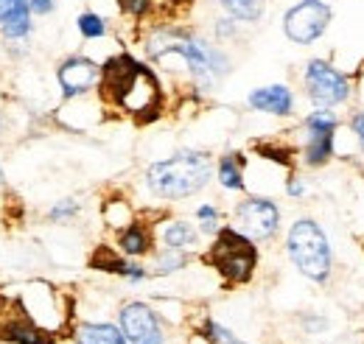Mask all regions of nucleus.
<instances>
[{"label":"nucleus","mask_w":364,"mask_h":344,"mask_svg":"<svg viewBox=\"0 0 364 344\" xmlns=\"http://www.w3.org/2000/svg\"><path fill=\"white\" fill-rule=\"evenodd\" d=\"M79 202L76 199H62V202H56L50 210H48V218L50 221H70V218H76L79 215Z\"/></svg>","instance_id":"nucleus-27"},{"label":"nucleus","mask_w":364,"mask_h":344,"mask_svg":"<svg viewBox=\"0 0 364 344\" xmlns=\"http://www.w3.org/2000/svg\"><path fill=\"white\" fill-rule=\"evenodd\" d=\"M76 344H129L121 325L109 322H85L76 328Z\"/></svg>","instance_id":"nucleus-16"},{"label":"nucleus","mask_w":364,"mask_h":344,"mask_svg":"<svg viewBox=\"0 0 364 344\" xmlns=\"http://www.w3.org/2000/svg\"><path fill=\"white\" fill-rule=\"evenodd\" d=\"M303 129L336 131V129H339V118H336V112H331V109H314L311 115H306V121H303Z\"/></svg>","instance_id":"nucleus-26"},{"label":"nucleus","mask_w":364,"mask_h":344,"mask_svg":"<svg viewBox=\"0 0 364 344\" xmlns=\"http://www.w3.org/2000/svg\"><path fill=\"white\" fill-rule=\"evenodd\" d=\"M286 255L311 283H328L333 272V249L314 218H297L286 232Z\"/></svg>","instance_id":"nucleus-4"},{"label":"nucleus","mask_w":364,"mask_h":344,"mask_svg":"<svg viewBox=\"0 0 364 344\" xmlns=\"http://www.w3.org/2000/svg\"><path fill=\"white\" fill-rule=\"evenodd\" d=\"M230 227H235L241 235H247L255 244L272 241L280 230V208L269 196H247L244 202L235 205Z\"/></svg>","instance_id":"nucleus-7"},{"label":"nucleus","mask_w":364,"mask_h":344,"mask_svg":"<svg viewBox=\"0 0 364 344\" xmlns=\"http://www.w3.org/2000/svg\"><path fill=\"white\" fill-rule=\"evenodd\" d=\"M267 3L269 0H222V9L228 11V17H232V20L255 26L264 17Z\"/></svg>","instance_id":"nucleus-19"},{"label":"nucleus","mask_w":364,"mask_h":344,"mask_svg":"<svg viewBox=\"0 0 364 344\" xmlns=\"http://www.w3.org/2000/svg\"><path fill=\"white\" fill-rule=\"evenodd\" d=\"M76 28H79V34H82L85 40H101V37H107V31H109L107 20H104L98 11H82V14L76 17Z\"/></svg>","instance_id":"nucleus-22"},{"label":"nucleus","mask_w":364,"mask_h":344,"mask_svg":"<svg viewBox=\"0 0 364 344\" xmlns=\"http://www.w3.org/2000/svg\"><path fill=\"white\" fill-rule=\"evenodd\" d=\"M98 95L107 107L135 118L137 124H151L166 109V95L157 73L137 62L132 53H115L101 65Z\"/></svg>","instance_id":"nucleus-1"},{"label":"nucleus","mask_w":364,"mask_h":344,"mask_svg":"<svg viewBox=\"0 0 364 344\" xmlns=\"http://www.w3.org/2000/svg\"><path fill=\"white\" fill-rule=\"evenodd\" d=\"M28 6H31V14L48 17V14L56 9V0H28Z\"/></svg>","instance_id":"nucleus-30"},{"label":"nucleus","mask_w":364,"mask_h":344,"mask_svg":"<svg viewBox=\"0 0 364 344\" xmlns=\"http://www.w3.org/2000/svg\"><path fill=\"white\" fill-rule=\"evenodd\" d=\"M235 34H238V20H232V17L216 20V37L219 40H232Z\"/></svg>","instance_id":"nucleus-28"},{"label":"nucleus","mask_w":364,"mask_h":344,"mask_svg":"<svg viewBox=\"0 0 364 344\" xmlns=\"http://www.w3.org/2000/svg\"><path fill=\"white\" fill-rule=\"evenodd\" d=\"M115 6L132 23H146L157 11V0H115Z\"/></svg>","instance_id":"nucleus-21"},{"label":"nucleus","mask_w":364,"mask_h":344,"mask_svg":"<svg viewBox=\"0 0 364 344\" xmlns=\"http://www.w3.org/2000/svg\"><path fill=\"white\" fill-rule=\"evenodd\" d=\"M132 218H135V215H132V208H129L127 202H107V205H104V221H107V227H112L115 232H118L121 227H127Z\"/></svg>","instance_id":"nucleus-24"},{"label":"nucleus","mask_w":364,"mask_h":344,"mask_svg":"<svg viewBox=\"0 0 364 344\" xmlns=\"http://www.w3.org/2000/svg\"><path fill=\"white\" fill-rule=\"evenodd\" d=\"M31 6L28 0H0V34L9 43H23L31 37Z\"/></svg>","instance_id":"nucleus-12"},{"label":"nucleus","mask_w":364,"mask_h":344,"mask_svg":"<svg viewBox=\"0 0 364 344\" xmlns=\"http://www.w3.org/2000/svg\"><path fill=\"white\" fill-rule=\"evenodd\" d=\"M87 263H90V269H95V272L121 274V277H127V269H129V258H124V255H121L115 247H107V244L95 247Z\"/></svg>","instance_id":"nucleus-18"},{"label":"nucleus","mask_w":364,"mask_h":344,"mask_svg":"<svg viewBox=\"0 0 364 344\" xmlns=\"http://www.w3.org/2000/svg\"><path fill=\"white\" fill-rule=\"evenodd\" d=\"M286 193H289L291 199H300V196L306 193V185H303V179H300L297 173H289V179H286Z\"/></svg>","instance_id":"nucleus-29"},{"label":"nucleus","mask_w":364,"mask_h":344,"mask_svg":"<svg viewBox=\"0 0 364 344\" xmlns=\"http://www.w3.org/2000/svg\"><path fill=\"white\" fill-rule=\"evenodd\" d=\"M303 87H306V95L311 98V104L317 109H333L339 104H345L353 92L350 79L336 70L331 62L325 59H311L303 70Z\"/></svg>","instance_id":"nucleus-5"},{"label":"nucleus","mask_w":364,"mask_h":344,"mask_svg":"<svg viewBox=\"0 0 364 344\" xmlns=\"http://www.w3.org/2000/svg\"><path fill=\"white\" fill-rule=\"evenodd\" d=\"M199 230L193 224H188L185 218H171L163 224L160 230V241L163 247H171V249H182V252H191L199 247Z\"/></svg>","instance_id":"nucleus-15"},{"label":"nucleus","mask_w":364,"mask_h":344,"mask_svg":"<svg viewBox=\"0 0 364 344\" xmlns=\"http://www.w3.org/2000/svg\"><path fill=\"white\" fill-rule=\"evenodd\" d=\"M244 154L238 151H230V154H222L219 163H216V176H219V185L225 190H244L247 182H244Z\"/></svg>","instance_id":"nucleus-17"},{"label":"nucleus","mask_w":364,"mask_h":344,"mask_svg":"<svg viewBox=\"0 0 364 344\" xmlns=\"http://www.w3.org/2000/svg\"><path fill=\"white\" fill-rule=\"evenodd\" d=\"M188 260H191V252L160 247V249H154V260L149 266V274H174V272L188 266Z\"/></svg>","instance_id":"nucleus-20"},{"label":"nucleus","mask_w":364,"mask_h":344,"mask_svg":"<svg viewBox=\"0 0 364 344\" xmlns=\"http://www.w3.org/2000/svg\"><path fill=\"white\" fill-rule=\"evenodd\" d=\"M255 151H258L264 160L280 163V166H286V168L294 166V160H291V149H286V146H277V143H255Z\"/></svg>","instance_id":"nucleus-25"},{"label":"nucleus","mask_w":364,"mask_h":344,"mask_svg":"<svg viewBox=\"0 0 364 344\" xmlns=\"http://www.w3.org/2000/svg\"><path fill=\"white\" fill-rule=\"evenodd\" d=\"M118 322L129 344H168L157 311L146 302H127L118 313Z\"/></svg>","instance_id":"nucleus-8"},{"label":"nucleus","mask_w":364,"mask_h":344,"mask_svg":"<svg viewBox=\"0 0 364 344\" xmlns=\"http://www.w3.org/2000/svg\"><path fill=\"white\" fill-rule=\"evenodd\" d=\"M247 104L255 112H267V115H277V118H289L294 112V92L289 85H269L258 87L247 95Z\"/></svg>","instance_id":"nucleus-13"},{"label":"nucleus","mask_w":364,"mask_h":344,"mask_svg":"<svg viewBox=\"0 0 364 344\" xmlns=\"http://www.w3.org/2000/svg\"><path fill=\"white\" fill-rule=\"evenodd\" d=\"M196 333L210 344H247V342H241L232 330H228L225 325H219L216 319H205V322L196 328Z\"/></svg>","instance_id":"nucleus-23"},{"label":"nucleus","mask_w":364,"mask_h":344,"mask_svg":"<svg viewBox=\"0 0 364 344\" xmlns=\"http://www.w3.org/2000/svg\"><path fill=\"white\" fill-rule=\"evenodd\" d=\"M213 157L208 151L185 149L171 154L168 160L151 163L146 168V188L151 196L166 202H180L188 196H196L213 176Z\"/></svg>","instance_id":"nucleus-2"},{"label":"nucleus","mask_w":364,"mask_h":344,"mask_svg":"<svg viewBox=\"0 0 364 344\" xmlns=\"http://www.w3.org/2000/svg\"><path fill=\"white\" fill-rule=\"evenodd\" d=\"M196 218H199V221H219L222 213H219L216 205H202V208H196Z\"/></svg>","instance_id":"nucleus-32"},{"label":"nucleus","mask_w":364,"mask_h":344,"mask_svg":"<svg viewBox=\"0 0 364 344\" xmlns=\"http://www.w3.org/2000/svg\"><path fill=\"white\" fill-rule=\"evenodd\" d=\"M333 9L325 0H300L283 14V34L294 45H314L328 31Z\"/></svg>","instance_id":"nucleus-6"},{"label":"nucleus","mask_w":364,"mask_h":344,"mask_svg":"<svg viewBox=\"0 0 364 344\" xmlns=\"http://www.w3.org/2000/svg\"><path fill=\"white\" fill-rule=\"evenodd\" d=\"M258 260L261 255L255 241L241 235L235 227H222L213 235L208 252L202 255V263L210 266L228 286H247L255 277Z\"/></svg>","instance_id":"nucleus-3"},{"label":"nucleus","mask_w":364,"mask_h":344,"mask_svg":"<svg viewBox=\"0 0 364 344\" xmlns=\"http://www.w3.org/2000/svg\"><path fill=\"white\" fill-rule=\"evenodd\" d=\"M0 339L11 344H53L56 336L50 330H43L31 313L23 308V302H14V313H9L3 322H0Z\"/></svg>","instance_id":"nucleus-10"},{"label":"nucleus","mask_w":364,"mask_h":344,"mask_svg":"<svg viewBox=\"0 0 364 344\" xmlns=\"http://www.w3.org/2000/svg\"><path fill=\"white\" fill-rule=\"evenodd\" d=\"M3 179H6V176H3V168H0V188H3V185H6V182H3Z\"/></svg>","instance_id":"nucleus-33"},{"label":"nucleus","mask_w":364,"mask_h":344,"mask_svg":"<svg viewBox=\"0 0 364 344\" xmlns=\"http://www.w3.org/2000/svg\"><path fill=\"white\" fill-rule=\"evenodd\" d=\"M333 140L336 131L325 129H306V143H303V166L306 168H322L333 157Z\"/></svg>","instance_id":"nucleus-14"},{"label":"nucleus","mask_w":364,"mask_h":344,"mask_svg":"<svg viewBox=\"0 0 364 344\" xmlns=\"http://www.w3.org/2000/svg\"><path fill=\"white\" fill-rule=\"evenodd\" d=\"M350 131L356 134V143H359V149L364 151V112H356L350 118Z\"/></svg>","instance_id":"nucleus-31"},{"label":"nucleus","mask_w":364,"mask_h":344,"mask_svg":"<svg viewBox=\"0 0 364 344\" xmlns=\"http://www.w3.org/2000/svg\"><path fill=\"white\" fill-rule=\"evenodd\" d=\"M115 249L129 260L151 255L154 252V224H149L143 218H132L127 227H121L115 232Z\"/></svg>","instance_id":"nucleus-11"},{"label":"nucleus","mask_w":364,"mask_h":344,"mask_svg":"<svg viewBox=\"0 0 364 344\" xmlns=\"http://www.w3.org/2000/svg\"><path fill=\"white\" fill-rule=\"evenodd\" d=\"M98 79H101V65H95L90 56H82V53L68 56L56 68V82L62 87V95L65 98H82V95H87L90 90L98 87Z\"/></svg>","instance_id":"nucleus-9"}]
</instances>
